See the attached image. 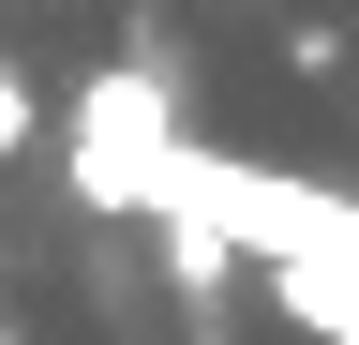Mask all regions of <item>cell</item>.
<instances>
[{"label": "cell", "instance_id": "6da1fadb", "mask_svg": "<svg viewBox=\"0 0 359 345\" xmlns=\"http://www.w3.org/2000/svg\"><path fill=\"white\" fill-rule=\"evenodd\" d=\"M195 150L180 136V105H165V75H90L75 91V136H60V165H75V195L90 210H165V165Z\"/></svg>", "mask_w": 359, "mask_h": 345}, {"label": "cell", "instance_id": "7a4b0ae2", "mask_svg": "<svg viewBox=\"0 0 359 345\" xmlns=\"http://www.w3.org/2000/svg\"><path fill=\"white\" fill-rule=\"evenodd\" d=\"M150 240H165V285L180 300H224V285H240V226H210V210H150Z\"/></svg>", "mask_w": 359, "mask_h": 345}, {"label": "cell", "instance_id": "3957f363", "mask_svg": "<svg viewBox=\"0 0 359 345\" xmlns=\"http://www.w3.org/2000/svg\"><path fill=\"white\" fill-rule=\"evenodd\" d=\"M285 75H344V30L330 15H285Z\"/></svg>", "mask_w": 359, "mask_h": 345}, {"label": "cell", "instance_id": "277c9868", "mask_svg": "<svg viewBox=\"0 0 359 345\" xmlns=\"http://www.w3.org/2000/svg\"><path fill=\"white\" fill-rule=\"evenodd\" d=\"M30 136H45V105L15 91V75H0V150H30Z\"/></svg>", "mask_w": 359, "mask_h": 345}, {"label": "cell", "instance_id": "5b68a950", "mask_svg": "<svg viewBox=\"0 0 359 345\" xmlns=\"http://www.w3.org/2000/svg\"><path fill=\"white\" fill-rule=\"evenodd\" d=\"M0 345H15V330H0Z\"/></svg>", "mask_w": 359, "mask_h": 345}]
</instances>
